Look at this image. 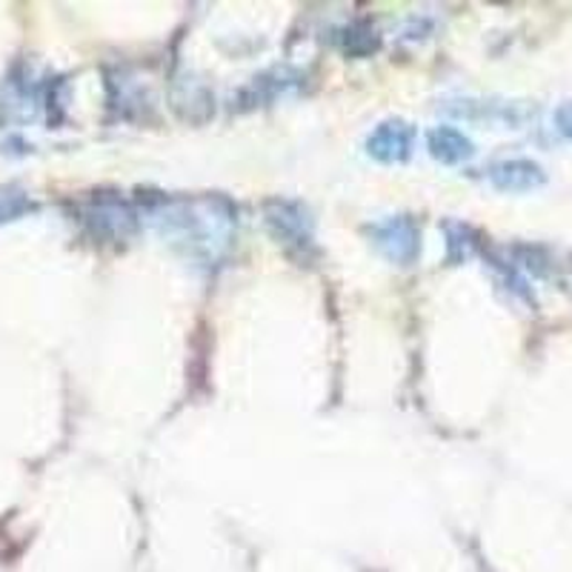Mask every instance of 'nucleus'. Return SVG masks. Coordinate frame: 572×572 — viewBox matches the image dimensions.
Returning a JSON list of instances; mask_svg holds the SVG:
<instances>
[{
  "label": "nucleus",
  "instance_id": "f257e3e1",
  "mask_svg": "<svg viewBox=\"0 0 572 572\" xmlns=\"http://www.w3.org/2000/svg\"><path fill=\"white\" fill-rule=\"evenodd\" d=\"M369 235H372L375 249L398 266L416 264L418 253H421V232H418L416 221L407 215L378 221L369 226Z\"/></svg>",
  "mask_w": 572,
  "mask_h": 572
},
{
  "label": "nucleus",
  "instance_id": "f03ea898",
  "mask_svg": "<svg viewBox=\"0 0 572 572\" xmlns=\"http://www.w3.org/2000/svg\"><path fill=\"white\" fill-rule=\"evenodd\" d=\"M266 224L289 253L295 249V253L307 255L313 249V221H309V212L295 201H269Z\"/></svg>",
  "mask_w": 572,
  "mask_h": 572
},
{
  "label": "nucleus",
  "instance_id": "7ed1b4c3",
  "mask_svg": "<svg viewBox=\"0 0 572 572\" xmlns=\"http://www.w3.org/2000/svg\"><path fill=\"white\" fill-rule=\"evenodd\" d=\"M83 221L89 224V229L101 235V238H115L123 241L126 235H132L137 226V212L118 195H106V192H98L95 198L89 201L86 210H83Z\"/></svg>",
  "mask_w": 572,
  "mask_h": 572
},
{
  "label": "nucleus",
  "instance_id": "20e7f679",
  "mask_svg": "<svg viewBox=\"0 0 572 572\" xmlns=\"http://www.w3.org/2000/svg\"><path fill=\"white\" fill-rule=\"evenodd\" d=\"M416 130L407 121H384L378 123L367 137V155L381 164H404L412 155Z\"/></svg>",
  "mask_w": 572,
  "mask_h": 572
},
{
  "label": "nucleus",
  "instance_id": "39448f33",
  "mask_svg": "<svg viewBox=\"0 0 572 572\" xmlns=\"http://www.w3.org/2000/svg\"><path fill=\"white\" fill-rule=\"evenodd\" d=\"M490 181L501 192H532L544 184L547 175L539 164L515 157V161H501V164L492 166Z\"/></svg>",
  "mask_w": 572,
  "mask_h": 572
},
{
  "label": "nucleus",
  "instance_id": "423d86ee",
  "mask_svg": "<svg viewBox=\"0 0 572 572\" xmlns=\"http://www.w3.org/2000/svg\"><path fill=\"white\" fill-rule=\"evenodd\" d=\"M427 146L429 155L447 166H461L476 155V146H472L470 137L463 135L461 130H456V126H436V130H429Z\"/></svg>",
  "mask_w": 572,
  "mask_h": 572
},
{
  "label": "nucleus",
  "instance_id": "0eeeda50",
  "mask_svg": "<svg viewBox=\"0 0 572 572\" xmlns=\"http://www.w3.org/2000/svg\"><path fill=\"white\" fill-rule=\"evenodd\" d=\"M34 204L29 201L27 192L21 190H0V224L3 221H12V218H21L27 212H32Z\"/></svg>",
  "mask_w": 572,
  "mask_h": 572
},
{
  "label": "nucleus",
  "instance_id": "6e6552de",
  "mask_svg": "<svg viewBox=\"0 0 572 572\" xmlns=\"http://www.w3.org/2000/svg\"><path fill=\"white\" fill-rule=\"evenodd\" d=\"M555 126H559V132L566 141H572V101L561 103L559 110H555Z\"/></svg>",
  "mask_w": 572,
  "mask_h": 572
}]
</instances>
